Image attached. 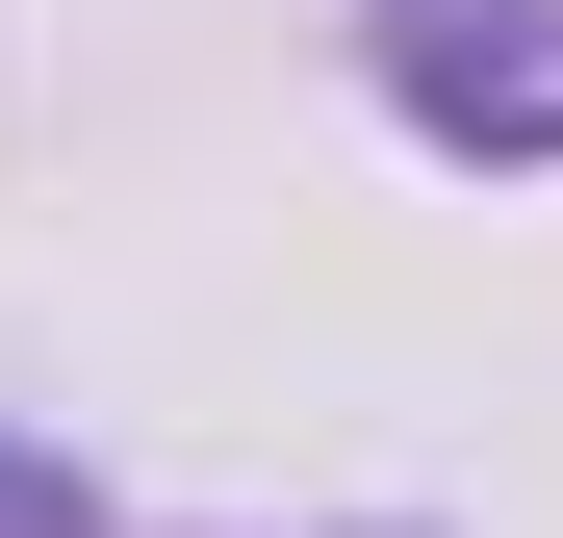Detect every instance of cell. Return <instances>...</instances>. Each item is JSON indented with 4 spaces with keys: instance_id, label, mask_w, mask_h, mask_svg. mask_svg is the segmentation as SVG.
Wrapping results in <instances>:
<instances>
[{
    "instance_id": "obj_1",
    "label": "cell",
    "mask_w": 563,
    "mask_h": 538,
    "mask_svg": "<svg viewBox=\"0 0 563 538\" xmlns=\"http://www.w3.org/2000/svg\"><path fill=\"white\" fill-rule=\"evenodd\" d=\"M410 103L435 129H563V52L538 26H410Z\"/></svg>"
}]
</instances>
